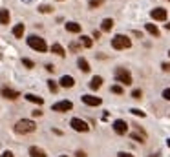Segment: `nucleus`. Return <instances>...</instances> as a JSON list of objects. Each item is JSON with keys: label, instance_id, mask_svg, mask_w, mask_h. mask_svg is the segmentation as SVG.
I'll return each instance as SVG.
<instances>
[{"label": "nucleus", "instance_id": "nucleus-1", "mask_svg": "<svg viewBox=\"0 0 170 157\" xmlns=\"http://www.w3.org/2000/svg\"><path fill=\"white\" fill-rule=\"evenodd\" d=\"M37 130V124L33 123L31 119H20L17 124H15V132L20 133V135H28V133H33Z\"/></svg>", "mask_w": 170, "mask_h": 157}, {"label": "nucleus", "instance_id": "nucleus-2", "mask_svg": "<svg viewBox=\"0 0 170 157\" xmlns=\"http://www.w3.org/2000/svg\"><path fill=\"white\" fill-rule=\"evenodd\" d=\"M28 46L29 48H33L35 51H48V44H46V40L44 39H40V37H37V35H31L29 39H28Z\"/></svg>", "mask_w": 170, "mask_h": 157}, {"label": "nucleus", "instance_id": "nucleus-3", "mask_svg": "<svg viewBox=\"0 0 170 157\" xmlns=\"http://www.w3.org/2000/svg\"><path fill=\"white\" fill-rule=\"evenodd\" d=\"M130 46H132V40L125 35H115L112 39V48L114 50H128Z\"/></svg>", "mask_w": 170, "mask_h": 157}, {"label": "nucleus", "instance_id": "nucleus-4", "mask_svg": "<svg viewBox=\"0 0 170 157\" xmlns=\"http://www.w3.org/2000/svg\"><path fill=\"white\" fill-rule=\"evenodd\" d=\"M115 81L121 84H125V86H130L132 84V75L128 71L126 68H117L115 70Z\"/></svg>", "mask_w": 170, "mask_h": 157}, {"label": "nucleus", "instance_id": "nucleus-5", "mask_svg": "<svg viewBox=\"0 0 170 157\" xmlns=\"http://www.w3.org/2000/svg\"><path fill=\"white\" fill-rule=\"evenodd\" d=\"M70 124H72V128H73L75 132H88V130H90L88 123L82 121V119H77V117H73V119L70 121Z\"/></svg>", "mask_w": 170, "mask_h": 157}, {"label": "nucleus", "instance_id": "nucleus-6", "mask_svg": "<svg viewBox=\"0 0 170 157\" xmlns=\"http://www.w3.org/2000/svg\"><path fill=\"white\" fill-rule=\"evenodd\" d=\"M114 132L119 133V135H125L128 132V124L123 121V119H117V121H114Z\"/></svg>", "mask_w": 170, "mask_h": 157}, {"label": "nucleus", "instance_id": "nucleus-7", "mask_svg": "<svg viewBox=\"0 0 170 157\" xmlns=\"http://www.w3.org/2000/svg\"><path fill=\"white\" fill-rule=\"evenodd\" d=\"M51 108H53V112H70L73 108V104L70 101H61V102H55Z\"/></svg>", "mask_w": 170, "mask_h": 157}, {"label": "nucleus", "instance_id": "nucleus-8", "mask_svg": "<svg viewBox=\"0 0 170 157\" xmlns=\"http://www.w3.org/2000/svg\"><path fill=\"white\" fill-rule=\"evenodd\" d=\"M0 93H2L4 99H9V101H15V99H19V97H20V93H19L17 90H11V88H2V90H0Z\"/></svg>", "mask_w": 170, "mask_h": 157}, {"label": "nucleus", "instance_id": "nucleus-9", "mask_svg": "<svg viewBox=\"0 0 170 157\" xmlns=\"http://www.w3.org/2000/svg\"><path fill=\"white\" fill-rule=\"evenodd\" d=\"M150 15H152V18H156V20H167V9H163V8L152 9Z\"/></svg>", "mask_w": 170, "mask_h": 157}, {"label": "nucleus", "instance_id": "nucleus-10", "mask_svg": "<svg viewBox=\"0 0 170 157\" xmlns=\"http://www.w3.org/2000/svg\"><path fill=\"white\" fill-rule=\"evenodd\" d=\"M81 99H82V102H84V104H88V106H99L101 102H103L99 97H93V95H82Z\"/></svg>", "mask_w": 170, "mask_h": 157}, {"label": "nucleus", "instance_id": "nucleus-11", "mask_svg": "<svg viewBox=\"0 0 170 157\" xmlns=\"http://www.w3.org/2000/svg\"><path fill=\"white\" fill-rule=\"evenodd\" d=\"M59 84H61L62 88H72V86L75 84V81H73V77H70V75H64Z\"/></svg>", "mask_w": 170, "mask_h": 157}, {"label": "nucleus", "instance_id": "nucleus-12", "mask_svg": "<svg viewBox=\"0 0 170 157\" xmlns=\"http://www.w3.org/2000/svg\"><path fill=\"white\" fill-rule=\"evenodd\" d=\"M29 155L31 157H46V152L39 146H31L29 148Z\"/></svg>", "mask_w": 170, "mask_h": 157}, {"label": "nucleus", "instance_id": "nucleus-13", "mask_svg": "<svg viewBox=\"0 0 170 157\" xmlns=\"http://www.w3.org/2000/svg\"><path fill=\"white\" fill-rule=\"evenodd\" d=\"M101 86H103V77L95 75V77L92 79V82H90V88H92V90H99Z\"/></svg>", "mask_w": 170, "mask_h": 157}, {"label": "nucleus", "instance_id": "nucleus-14", "mask_svg": "<svg viewBox=\"0 0 170 157\" xmlns=\"http://www.w3.org/2000/svg\"><path fill=\"white\" fill-rule=\"evenodd\" d=\"M66 29L70 33H81V24H77V22H68V24H66Z\"/></svg>", "mask_w": 170, "mask_h": 157}, {"label": "nucleus", "instance_id": "nucleus-15", "mask_svg": "<svg viewBox=\"0 0 170 157\" xmlns=\"http://www.w3.org/2000/svg\"><path fill=\"white\" fill-rule=\"evenodd\" d=\"M26 99H28V101H29V102H35V104H44V99L42 97H39V95H33V93H28L26 95Z\"/></svg>", "mask_w": 170, "mask_h": 157}, {"label": "nucleus", "instance_id": "nucleus-16", "mask_svg": "<svg viewBox=\"0 0 170 157\" xmlns=\"http://www.w3.org/2000/svg\"><path fill=\"white\" fill-rule=\"evenodd\" d=\"M77 64H79L81 71H84V73H88V71H90V64H88V60H86V59H82V57H81V59L77 60Z\"/></svg>", "mask_w": 170, "mask_h": 157}, {"label": "nucleus", "instance_id": "nucleus-17", "mask_svg": "<svg viewBox=\"0 0 170 157\" xmlns=\"http://www.w3.org/2000/svg\"><path fill=\"white\" fill-rule=\"evenodd\" d=\"M0 24H9V11L8 9H0Z\"/></svg>", "mask_w": 170, "mask_h": 157}, {"label": "nucleus", "instance_id": "nucleus-18", "mask_svg": "<svg viewBox=\"0 0 170 157\" xmlns=\"http://www.w3.org/2000/svg\"><path fill=\"white\" fill-rule=\"evenodd\" d=\"M112 28H114V20H112V18H104L103 24H101V29H103V31H110Z\"/></svg>", "mask_w": 170, "mask_h": 157}, {"label": "nucleus", "instance_id": "nucleus-19", "mask_svg": "<svg viewBox=\"0 0 170 157\" xmlns=\"http://www.w3.org/2000/svg\"><path fill=\"white\" fill-rule=\"evenodd\" d=\"M13 35H15L17 39H22V35H24V24H17V26L13 28Z\"/></svg>", "mask_w": 170, "mask_h": 157}, {"label": "nucleus", "instance_id": "nucleus-20", "mask_svg": "<svg viewBox=\"0 0 170 157\" xmlns=\"http://www.w3.org/2000/svg\"><path fill=\"white\" fill-rule=\"evenodd\" d=\"M145 28H146V31H148L150 35L159 37V29H157V26H154V24H145Z\"/></svg>", "mask_w": 170, "mask_h": 157}, {"label": "nucleus", "instance_id": "nucleus-21", "mask_svg": "<svg viewBox=\"0 0 170 157\" xmlns=\"http://www.w3.org/2000/svg\"><path fill=\"white\" fill-rule=\"evenodd\" d=\"M51 51H53L55 55H61V57L66 55V51H64V48L61 46V44H53V46H51Z\"/></svg>", "mask_w": 170, "mask_h": 157}, {"label": "nucleus", "instance_id": "nucleus-22", "mask_svg": "<svg viewBox=\"0 0 170 157\" xmlns=\"http://www.w3.org/2000/svg\"><path fill=\"white\" fill-rule=\"evenodd\" d=\"M81 44H82L84 48H92V44H93V42H92V39H90V37L82 35V37H81Z\"/></svg>", "mask_w": 170, "mask_h": 157}, {"label": "nucleus", "instance_id": "nucleus-23", "mask_svg": "<svg viewBox=\"0 0 170 157\" xmlns=\"http://www.w3.org/2000/svg\"><path fill=\"white\" fill-rule=\"evenodd\" d=\"M48 88H50V92H53V93H57V90H59V86H57V82H55L53 79L48 81Z\"/></svg>", "mask_w": 170, "mask_h": 157}, {"label": "nucleus", "instance_id": "nucleus-24", "mask_svg": "<svg viewBox=\"0 0 170 157\" xmlns=\"http://www.w3.org/2000/svg\"><path fill=\"white\" fill-rule=\"evenodd\" d=\"M101 4H104V0H90V8L93 9V8H99Z\"/></svg>", "mask_w": 170, "mask_h": 157}, {"label": "nucleus", "instance_id": "nucleus-25", "mask_svg": "<svg viewBox=\"0 0 170 157\" xmlns=\"http://www.w3.org/2000/svg\"><path fill=\"white\" fill-rule=\"evenodd\" d=\"M39 11H40V13H51V11H53V8L44 4V6H40V8H39Z\"/></svg>", "mask_w": 170, "mask_h": 157}, {"label": "nucleus", "instance_id": "nucleus-26", "mask_svg": "<svg viewBox=\"0 0 170 157\" xmlns=\"http://www.w3.org/2000/svg\"><path fill=\"white\" fill-rule=\"evenodd\" d=\"M112 93H117V95H123V88L115 84V86H112Z\"/></svg>", "mask_w": 170, "mask_h": 157}, {"label": "nucleus", "instance_id": "nucleus-27", "mask_svg": "<svg viewBox=\"0 0 170 157\" xmlns=\"http://www.w3.org/2000/svg\"><path fill=\"white\" fill-rule=\"evenodd\" d=\"M22 64H24L26 68H35V62L29 60V59H22Z\"/></svg>", "mask_w": 170, "mask_h": 157}, {"label": "nucleus", "instance_id": "nucleus-28", "mask_svg": "<svg viewBox=\"0 0 170 157\" xmlns=\"http://www.w3.org/2000/svg\"><path fill=\"white\" fill-rule=\"evenodd\" d=\"M132 139H134V141H137V143H145V137L143 135H139V133H132Z\"/></svg>", "mask_w": 170, "mask_h": 157}, {"label": "nucleus", "instance_id": "nucleus-29", "mask_svg": "<svg viewBox=\"0 0 170 157\" xmlns=\"http://www.w3.org/2000/svg\"><path fill=\"white\" fill-rule=\"evenodd\" d=\"M130 112H132L134 115H141V117H145V112H143V110H139V108H132Z\"/></svg>", "mask_w": 170, "mask_h": 157}, {"label": "nucleus", "instance_id": "nucleus-30", "mask_svg": "<svg viewBox=\"0 0 170 157\" xmlns=\"http://www.w3.org/2000/svg\"><path fill=\"white\" fill-rule=\"evenodd\" d=\"M132 97H134V99H141V97H143V92H141V90H134V92H132Z\"/></svg>", "mask_w": 170, "mask_h": 157}, {"label": "nucleus", "instance_id": "nucleus-31", "mask_svg": "<svg viewBox=\"0 0 170 157\" xmlns=\"http://www.w3.org/2000/svg\"><path fill=\"white\" fill-rule=\"evenodd\" d=\"M163 97H165L167 101H170V88H167V90L163 92Z\"/></svg>", "mask_w": 170, "mask_h": 157}, {"label": "nucleus", "instance_id": "nucleus-32", "mask_svg": "<svg viewBox=\"0 0 170 157\" xmlns=\"http://www.w3.org/2000/svg\"><path fill=\"white\" fill-rule=\"evenodd\" d=\"M161 68H163V71H170V64L168 62H163L161 64Z\"/></svg>", "mask_w": 170, "mask_h": 157}, {"label": "nucleus", "instance_id": "nucleus-33", "mask_svg": "<svg viewBox=\"0 0 170 157\" xmlns=\"http://www.w3.org/2000/svg\"><path fill=\"white\" fill-rule=\"evenodd\" d=\"M75 157H86V152H82V150H77V152H75Z\"/></svg>", "mask_w": 170, "mask_h": 157}, {"label": "nucleus", "instance_id": "nucleus-34", "mask_svg": "<svg viewBox=\"0 0 170 157\" xmlns=\"http://www.w3.org/2000/svg\"><path fill=\"white\" fill-rule=\"evenodd\" d=\"M46 70H48L50 73H53V71H55V66H53V64H46Z\"/></svg>", "mask_w": 170, "mask_h": 157}, {"label": "nucleus", "instance_id": "nucleus-35", "mask_svg": "<svg viewBox=\"0 0 170 157\" xmlns=\"http://www.w3.org/2000/svg\"><path fill=\"white\" fill-rule=\"evenodd\" d=\"M117 157H134V155H132V154H126V152H119Z\"/></svg>", "mask_w": 170, "mask_h": 157}, {"label": "nucleus", "instance_id": "nucleus-36", "mask_svg": "<svg viewBox=\"0 0 170 157\" xmlns=\"http://www.w3.org/2000/svg\"><path fill=\"white\" fill-rule=\"evenodd\" d=\"M0 157H15V155H13V152H9V150H8V152H4Z\"/></svg>", "mask_w": 170, "mask_h": 157}, {"label": "nucleus", "instance_id": "nucleus-37", "mask_svg": "<svg viewBox=\"0 0 170 157\" xmlns=\"http://www.w3.org/2000/svg\"><path fill=\"white\" fill-rule=\"evenodd\" d=\"M42 115V112H40V110H35V112H33V117H40Z\"/></svg>", "mask_w": 170, "mask_h": 157}, {"label": "nucleus", "instance_id": "nucleus-38", "mask_svg": "<svg viewBox=\"0 0 170 157\" xmlns=\"http://www.w3.org/2000/svg\"><path fill=\"white\" fill-rule=\"evenodd\" d=\"M93 39H101V31H97L95 29V31H93Z\"/></svg>", "mask_w": 170, "mask_h": 157}, {"label": "nucleus", "instance_id": "nucleus-39", "mask_svg": "<svg viewBox=\"0 0 170 157\" xmlns=\"http://www.w3.org/2000/svg\"><path fill=\"white\" fill-rule=\"evenodd\" d=\"M167 29H170V22H168V24H167Z\"/></svg>", "mask_w": 170, "mask_h": 157}, {"label": "nucleus", "instance_id": "nucleus-40", "mask_svg": "<svg viewBox=\"0 0 170 157\" xmlns=\"http://www.w3.org/2000/svg\"><path fill=\"white\" fill-rule=\"evenodd\" d=\"M167 144H168V146H170V139H168V141H167Z\"/></svg>", "mask_w": 170, "mask_h": 157}, {"label": "nucleus", "instance_id": "nucleus-41", "mask_svg": "<svg viewBox=\"0 0 170 157\" xmlns=\"http://www.w3.org/2000/svg\"><path fill=\"white\" fill-rule=\"evenodd\" d=\"M61 157H68V155H61Z\"/></svg>", "mask_w": 170, "mask_h": 157}, {"label": "nucleus", "instance_id": "nucleus-42", "mask_svg": "<svg viewBox=\"0 0 170 157\" xmlns=\"http://www.w3.org/2000/svg\"><path fill=\"white\" fill-rule=\"evenodd\" d=\"M168 55H170V51H168Z\"/></svg>", "mask_w": 170, "mask_h": 157}]
</instances>
